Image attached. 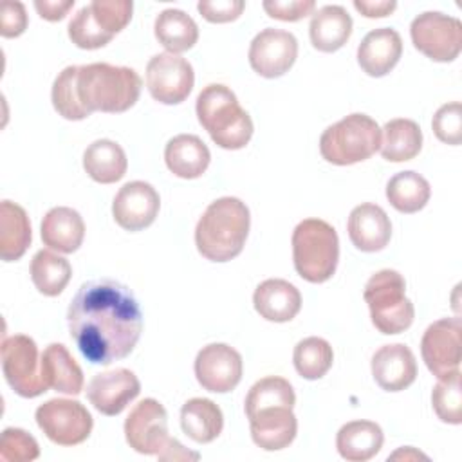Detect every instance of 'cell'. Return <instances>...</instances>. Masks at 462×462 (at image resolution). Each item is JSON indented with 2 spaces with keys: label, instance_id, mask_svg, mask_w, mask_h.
Here are the masks:
<instances>
[{
  "label": "cell",
  "instance_id": "obj_10",
  "mask_svg": "<svg viewBox=\"0 0 462 462\" xmlns=\"http://www.w3.org/2000/svg\"><path fill=\"white\" fill-rule=\"evenodd\" d=\"M36 424L60 446H76L88 439L94 420L90 411L72 399H51L36 408Z\"/></svg>",
  "mask_w": 462,
  "mask_h": 462
},
{
  "label": "cell",
  "instance_id": "obj_38",
  "mask_svg": "<svg viewBox=\"0 0 462 462\" xmlns=\"http://www.w3.org/2000/svg\"><path fill=\"white\" fill-rule=\"evenodd\" d=\"M431 404L437 417L448 424L462 422V388L460 370L440 377L431 392Z\"/></svg>",
  "mask_w": 462,
  "mask_h": 462
},
{
  "label": "cell",
  "instance_id": "obj_19",
  "mask_svg": "<svg viewBox=\"0 0 462 462\" xmlns=\"http://www.w3.org/2000/svg\"><path fill=\"white\" fill-rule=\"evenodd\" d=\"M253 442L265 451L287 448L298 431V420L289 406H267L247 415Z\"/></svg>",
  "mask_w": 462,
  "mask_h": 462
},
{
  "label": "cell",
  "instance_id": "obj_2",
  "mask_svg": "<svg viewBox=\"0 0 462 462\" xmlns=\"http://www.w3.org/2000/svg\"><path fill=\"white\" fill-rule=\"evenodd\" d=\"M249 226V208L236 197H220L199 218L195 245L206 260L229 262L242 253Z\"/></svg>",
  "mask_w": 462,
  "mask_h": 462
},
{
  "label": "cell",
  "instance_id": "obj_21",
  "mask_svg": "<svg viewBox=\"0 0 462 462\" xmlns=\"http://www.w3.org/2000/svg\"><path fill=\"white\" fill-rule=\"evenodd\" d=\"M402 40L392 27L370 31L357 47V63L372 78L386 76L401 60Z\"/></svg>",
  "mask_w": 462,
  "mask_h": 462
},
{
  "label": "cell",
  "instance_id": "obj_30",
  "mask_svg": "<svg viewBox=\"0 0 462 462\" xmlns=\"http://www.w3.org/2000/svg\"><path fill=\"white\" fill-rule=\"evenodd\" d=\"M31 222L25 209L11 200L0 204V256L4 262L20 260L31 245Z\"/></svg>",
  "mask_w": 462,
  "mask_h": 462
},
{
  "label": "cell",
  "instance_id": "obj_46",
  "mask_svg": "<svg viewBox=\"0 0 462 462\" xmlns=\"http://www.w3.org/2000/svg\"><path fill=\"white\" fill-rule=\"evenodd\" d=\"M74 7V0H34V9L43 20L58 22Z\"/></svg>",
  "mask_w": 462,
  "mask_h": 462
},
{
  "label": "cell",
  "instance_id": "obj_45",
  "mask_svg": "<svg viewBox=\"0 0 462 462\" xmlns=\"http://www.w3.org/2000/svg\"><path fill=\"white\" fill-rule=\"evenodd\" d=\"M27 13L22 2L7 0L2 4V16H0V34L4 38H16L23 34L27 29Z\"/></svg>",
  "mask_w": 462,
  "mask_h": 462
},
{
  "label": "cell",
  "instance_id": "obj_1",
  "mask_svg": "<svg viewBox=\"0 0 462 462\" xmlns=\"http://www.w3.org/2000/svg\"><path fill=\"white\" fill-rule=\"evenodd\" d=\"M70 337L92 365L126 357L143 332V312L132 291L117 280L83 283L67 310Z\"/></svg>",
  "mask_w": 462,
  "mask_h": 462
},
{
  "label": "cell",
  "instance_id": "obj_41",
  "mask_svg": "<svg viewBox=\"0 0 462 462\" xmlns=\"http://www.w3.org/2000/svg\"><path fill=\"white\" fill-rule=\"evenodd\" d=\"M88 5L96 22L110 36L121 32L132 20L134 4L130 0H94Z\"/></svg>",
  "mask_w": 462,
  "mask_h": 462
},
{
  "label": "cell",
  "instance_id": "obj_12",
  "mask_svg": "<svg viewBox=\"0 0 462 462\" xmlns=\"http://www.w3.org/2000/svg\"><path fill=\"white\" fill-rule=\"evenodd\" d=\"M125 439L141 455H159L170 440L164 406L152 397L137 402L125 420Z\"/></svg>",
  "mask_w": 462,
  "mask_h": 462
},
{
  "label": "cell",
  "instance_id": "obj_25",
  "mask_svg": "<svg viewBox=\"0 0 462 462\" xmlns=\"http://www.w3.org/2000/svg\"><path fill=\"white\" fill-rule=\"evenodd\" d=\"M352 34V18L343 5H323L312 13L309 36L314 49L336 52Z\"/></svg>",
  "mask_w": 462,
  "mask_h": 462
},
{
  "label": "cell",
  "instance_id": "obj_13",
  "mask_svg": "<svg viewBox=\"0 0 462 462\" xmlns=\"http://www.w3.org/2000/svg\"><path fill=\"white\" fill-rule=\"evenodd\" d=\"M460 318L437 319L424 330L420 354L428 370L435 377H446L460 368Z\"/></svg>",
  "mask_w": 462,
  "mask_h": 462
},
{
  "label": "cell",
  "instance_id": "obj_6",
  "mask_svg": "<svg viewBox=\"0 0 462 462\" xmlns=\"http://www.w3.org/2000/svg\"><path fill=\"white\" fill-rule=\"evenodd\" d=\"M381 146V128L366 114H350L330 125L319 137L321 157L336 166H348L372 157Z\"/></svg>",
  "mask_w": 462,
  "mask_h": 462
},
{
  "label": "cell",
  "instance_id": "obj_32",
  "mask_svg": "<svg viewBox=\"0 0 462 462\" xmlns=\"http://www.w3.org/2000/svg\"><path fill=\"white\" fill-rule=\"evenodd\" d=\"M155 38L171 54L189 51L199 40L195 20L180 9H164L157 14L153 25Z\"/></svg>",
  "mask_w": 462,
  "mask_h": 462
},
{
  "label": "cell",
  "instance_id": "obj_34",
  "mask_svg": "<svg viewBox=\"0 0 462 462\" xmlns=\"http://www.w3.org/2000/svg\"><path fill=\"white\" fill-rule=\"evenodd\" d=\"M70 276L72 267L69 260L49 249H40L31 260V280L43 296L52 298L61 294Z\"/></svg>",
  "mask_w": 462,
  "mask_h": 462
},
{
  "label": "cell",
  "instance_id": "obj_9",
  "mask_svg": "<svg viewBox=\"0 0 462 462\" xmlns=\"http://www.w3.org/2000/svg\"><path fill=\"white\" fill-rule=\"evenodd\" d=\"M413 47L433 61L448 63L458 58L462 49V23L440 11H426L410 25Z\"/></svg>",
  "mask_w": 462,
  "mask_h": 462
},
{
  "label": "cell",
  "instance_id": "obj_3",
  "mask_svg": "<svg viewBox=\"0 0 462 462\" xmlns=\"http://www.w3.org/2000/svg\"><path fill=\"white\" fill-rule=\"evenodd\" d=\"M76 83L79 99L90 114L126 112L137 103L143 87L134 69L110 63L79 65Z\"/></svg>",
  "mask_w": 462,
  "mask_h": 462
},
{
  "label": "cell",
  "instance_id": "obj_5",
  "mask_svg": "<svg viewBox=\"0 0 462 462\" xmlns=\"http://www.w3.org/2000/svg\"><path fill=\"white\" fill-rule=\"evenodd\" d=\"M292 262L296 273L310 282L323 283L332 278L339 260L336 229L321 218H305L292 231Z\"/></svg>",
  "mask_w": 462,
  "mask_h": 462
},
{
  "label": "cell",
  "instance_id": "obj_15",
  "mask_svg": "<svg viewBox=\"0 0 462 462\" xmlns=\"http://www.w3.org/2000/svg\"><path fill=\"white\" fill-rule=\"evenodd\" d=\"M242 356L226 343H209L195 357V377L199 384L213 393L236 388L242 379Z\"/></svg>",
  "mask_w": 462,
  "mask_h": 462
},
{
  "label": "cell",
  "instance_id": "obj_33",
  "mask_svg": "<svg viewBox=\"0 0 462 462\" xmlns=\"http://www.w3.org/2000/svg\"><path fill=\"white\" fill-rule=\"evenodd\" d=\"M431 195L430 182L417 171L406 170L395 173L386 184V199L399 213L420 211Z\"/></svg>",
  "mask_w": 462,
  "mask_h": 462
},
{
  "label": "cell",
  "instance_id": "obj_22",
  "mask_svg": "<svg viewBox=\"0 0 462 462\" xmlns=\"http://www.w3.org/2000/svg\"><path fill=\"white\" fill-rule=\"evenodd\" d=\"M254 310L267 321L285 323L296 318L301 309L300 291L287 280L269 278L263 280L253 294Z\"/></svg>",
  "mask_w": 462,
  "mask_h": 462
},
{
  "label": "cell",
  "instance_id": "obj_29",
  "mask_svg": "<svg viewBox=\"0 0 462 462\" xmlns=\"http://www.w3.org/2000/svg\"><path fill=\"white\" fill-rule=\"evenodd\" d=\"M83 168L99 184H112L125 177L128 159L125 150L110 139H97L83 153Z\"/></svg>",
  "mask_w": 462,
  "mask_h": 462
},
{
  "label": "cell",
  "instance_id": "obj_7",
  "mask_svg": "<svg viewBox=\"0 0 462 462\" xmlns=\"http://www.w3.org/2000/svg\"><path fill=\"white\" fill-rule=\"evenodd\" d=\"M406 282L393 269H383L370 276L363 298L368 303L374 327L381 334H401L413 323L415 309L406 298Z\"/></svg>",
  "mask_w": 462,
  "mask_h": 462
},
{
  "label": "cell",
  "instance_id": "obj_28",
  "mask_svg": "<svg viewBox=\"0 0 462 462\" xmlns=\"http://www.w3.org/2000/svg\"><path fill=\"white\" fill-rule=\"evenodd\" d=\"M182 431L199 444L213 442L224 428V415L211 399L193 397L180 408Z\"/></svg>",
  "mask_w": 462,
  "mask_h": 462
},
{
  "label": "cell",
  "instance_id": "obj_17",
  "mask_svg": "<svg viewBox=\"0 0 462 462\" xmlns=\"http://www.w3.org/2000/svg\"><path fill=\"white\" fill-rule=\"evenodd\" d=\"M141 392L137 375L128 368H114L96 374L88 386L87 397L90 404L103 415H119Z\"/></svg>",
  "mask_w": 462,
  "mask_h": 462
},
{
  "label": "cell",
  "instance_id": "obj_11",
  "mask_svg": "<svg viewBox=\"0 0 462 462\" xmlns=\"http://www.w3.org/2000/svg\"><path fill=\"white\" fill-rule=\"evenodd\" d=\"M195 83V72L188 60L179 54L161 52L146 65V88L162 105L182 103Z\"/></svg>",
  "mask_w": 462,
  "mask_h": 462
},
{
  "label": "cell",
  "instance_id": "obj_44",
  "mask_svg": "<svg viewBox=\"0 0 462 462\" xmlns=\"http://www.w3.org/2000/svg\"><path fill=\"white\" fill-rule=\"evenodd\" d=\"M245 7L244 0H200L197 4L199 13L211 23H227L236 20Z\"/></svg>",
  "mask_w": 462,
  "mask_h": 462
},
{
  "label": "cell",
  "instance_id": "obj_36",
  "mask_svg": "<svg viewBox=\"0 0 462 462\" xmlns=\"http://www.w3.org/2000/svg\"><path fill=\"white\" fill-rule=\"evenodd\" d=\"M76 79H78V67L69 65L56 76L52 83V92H51L54 110L69 121H81L90 116V112L83 106L79 99Z\"/></svg>",
  "mask_w": 462,
  "mask_h": 462
},
{
  "label": "cell",
  "instance_id": "obj_40",
  "mask_svg": "<svg viewBox=\"0 0 462 462\" xmlns=\"http://www.w3.org/2000/svg\"><path fill=\"white\" fill-rule=\"evenodd\" d=\"M40 457L36 439L22 428H5L0 437V458L5 462H29Z\"/></svg>",
  "mask_w": 462,
  "mask_h": 462
},
{
  "label": "cell",
  "instance_id": "obj_31",
  "mask_svg": "<svg viewBox=\"0 0 462 462\" xmlns=\"http://www.w3.org/2000/svg\"><path fill=\"white\" fill-rule=\"evenodd\" d=\"M381 155L390 162H404L419 155L422 148V132L413 119L397 117L381 130Z\"/></svg>",
  "mask_w": 462,
  "mask_h": 462
},
{
  "label": "cell",
  "instance_id": "obj_18",
  "mask_svg": "<svg viewBox=\"0 0 462 462\" xmlns=\"http://www.w3.org/2000/svg\"><path fill=\"white\" fill-rule=\"evenodd\" d=\"M372 375L386 392H401L417 377V361L404 343L383 345L372 356Z\"/></svg>",
  "mask_w": 462,
  "mask_h": 462
},
{
  "label": "cell",
  "instance_id": "obj_24",
  "mask_svg": "<svg viewBox=\"0 0 462 462\" xmlns=\"http://www.w3.org/2000/svg\"><path fill=\"white\" fill-rule=\"evenodd\" d=\"M211 161L206 143L193 134H179L171 137L164 148V162L168 170L180 179L200 177Z\"/></svg>",
  "mask_w": 462,
  "mask_h": 462
},
{
  "label": "cell",
  "instance_id": "obj_23",
  "mask_svg": "<svg viewBox=\"0 0 462 462\" xmlns=\"http://www.w3.org/2000/svg\"><path fill=\"white\" fill-rule=\"evenodd\" d=\"M40 235L47 247L69 254L78 251L83 244L85 222L76 209L58 206L45 213L40 226Z\"/></svg>",
  "mask_w": 462,
  "mask_h": 462
},
{
  "label": "cell",
  "instance_id": "obj_4",
  "mask_svg": "<svg viewBox=\"0 0 462 462\" xmlns=\"http://www.w3.org/2000/svg\"><path fill=\"white\" fill-rule=\"evenodd\" d=\"M197 119L213 143L224 150H240L253 137V119L236 96L220 83L204 87L195 105Z\"/></svg>",
  "mask_w": 462,
  "mask_h": 462
},
{
  "label": "cell",
  "instance_id": "obj_16",
  "mask_svg": "<svg viewBox=\"0 0 462 462\" xmlns=\"http://www.w3.org/2000/svg\"><path fill=\"white\" fill-rule=\"evenodd\" d=\"M161 208L157 189L144 180H132L119 188L112 202V215L119 227L141 231L153 224Z\"/></svg>",
  "mask_w": 462,
  "mask_h": 462
},
{
  "label": "cell",
  "instance_id": "obj_20",
  "mask_svg": "<svg viewBox=\"0 0 462 462\" xmlns=\"http://www.w3.org/2000/svg\"><path fill=\"white\" fill-rule=\"evenodd\" d=\"M348 238L363 253H375L388 245L392 222L386 211L372 202L356 206L348 215Z\"/></svg>",
  "mask_w": 462,
  "mask_h": 462
},
{
  "label": "cell",
  "instance_id": "obj_27",
  "mask_svg": "<svg viewBox=\"0 0 462 462\" xmlns=\"http://www.w3.org/2000/svg\"><path fill=\"white\" fill-rule=\"evenodd\" d=\"M42 375L49 388L78 395L83 390V372L65 345L51 343L42 354Z\"/></svg>",
  "mask_w": 462,
  "mask_h": 462
},
{
  "label": "cell",
  "instance_id": "obj_35",
  "mask_svg": "<svg viewBox=\"0 0 462 462\" xmlns=\"http://www.w3.org/2000/svg\"><path fill=\"white\" fill-rule=\"evenodd\" d=\"M332 361H334L332 346L323 337L310 336L298 341V345L294 346L292 363L296 372L303 379H309V381L321 379L330 370Z\"/></svg>",
  "mask_w": 462,
  "mask_h": 462
},
{
  "label": "cell",
  "instance_id": "obj_48",
  "mask_svg": "<svg viewBox=\"0 0 462 462\" xmlns=\"http://www.w3.org/2000/svg\"><path fill=\"white\" fill-rule=\"evenodd\" d=\"M159 460H199V453L186 449L177 439H170L166 448L157 455Z\"/></svg>",
  "mask_w": 462,
  "mask_h": 462
},
{
  "label": "cell",
  "instance_id": "obj_8",
  "mask_svg": "<svg viewBox=\"0 0 462 462\" xmlns=\"http://www.w3.org/2000/svg\"><path fill=\"white\" fill-rule=\"evenodd\" d=\"M2 372L7 384L20 397L32 399L47 392V383L42 375V357L32 337L14 334L2 341Z\"/></svg>",
  "mask_w": 462,
  "mask_h": 462
},
{
  "label": "cell",
  "instance_id": "obj_26",
  "mask_svg": "<svg viewBox=\"0 0 462 462\" xmlns=\"http://www.w3.org/2000/svg\"><path fill=\"white\" fill-rule=\"evenodd\" d=\"M383 430L372 420H350L336 435L337 453L348 462H366L383 448Z\"/></svg>",
  "mask_w": 462,
  "mask_h": 462
},
{
  "label": "cell",
  "instance_id": "obj_42",
  "mask_svg": "<svg viewBox=\"0 0 462 462\" xmlns=\"http://www.w3.org/2000/svg\"><path fill=\"white\" fill-rule=\"evenodd\" d=\"M439 141L458 146L462 143V105L458 101L442 105L431 121Z\"/></svg>",
  "mask_w": 462,
  "mask_h": 462
},
{
  "label": "cell",
  "instance_id": "obj_14",
  "mask_svg": "<svg viewBox=\"0 0 462 462\" xmlns=\"http://www.w3.org/2000/svg\"><path fill=\"white\" fill-rule=\"evenodd\" d=\"M298 58V40L292 32L267 27L249 45V65L262 78L283 76Z\"/></svg>",
  "mask_w": 462,
  "mask_h": 462
},
{
  "label": "cell",
  "instance_id": "obj_39",
  "mask_svg": "<svg viewBox=\"0 0 462 462\" xmlns=\"http://www.w3.org/2000/svg\"><path fill=\"white\" fill-rule=\"evenodd\" d=\"M69 38L76 47L94 51L110 43L114 36L96 22L90 5H83L69 22Z\"/></svg>",
  "mask_w": 462,
  "mask_h": 462
},
{
  "label": "cell",
  "instance_id": "obj_37",
  "mask_svg": "<svg viewBox=\"0 0 462 462\" xmlns=\"http://www.w3.org/2000/svg\"><path fill=\"white\" fill-rule=\"evenodd\" d=\"M296 395L291 383L283 377L269 375L256 381L245 397V415L267 406H289L294 408Z\"/></svg>",
  "mask_w": 462,
  "mask_h": 462
},
{
  "label": "cell",
  "instance_id": "obj_43",
  "mask_svg": "<svg viewBox=\"0 0 462 462\" xmlns=\"http://www.w3.org/2000/svg\"><path fill=\"white\" fill-rule=\"evenodd\" d=\"M262 7L274 20L298 22L314 13L316 2L314 0H265Z\"/></svg>",
  "mask_w": 462,
  "mask_h": 462
},
{
  "label": "cell",
  "instance_id": "obj_47",
  "mask_svg": "<svg viewBox=\"0 0 462 462\" xmlns=\"http://www.w3.org/2000/svg\"><path fill=\"white\" fill-rule=\"evenodd\" d=\"M354 7L366 18H384L395 11L393 0H354Z\"/></svg>",
  "mask_w": 462,
  "mask_h": 462
}]
</instances>
